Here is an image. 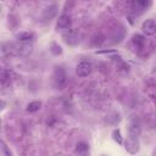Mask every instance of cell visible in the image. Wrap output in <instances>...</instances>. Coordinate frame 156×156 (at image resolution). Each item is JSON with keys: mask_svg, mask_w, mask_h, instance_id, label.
I'll return each instance as SVG.
<instances>
[{"mask_svg": "<svg viewBox=\"0 0 156 156\" xmlns=\"http://www.w3.org/2000/svg\"><path fill=\"white\" fill-rule=\"evenodd\" d=\"M66 80H67V76H66V72L63 69L62 66H57L55 67V71H54V74H52V84L56 89H62L66 84Z\"/></svg>", "mask_w": 156, "mask_h": 156, "instance_id": "cell-1", "label": "cell"}, {"mask_svg": "<svg viewBox=\"0 0 156 156\" xmlns=\"http://www.w3.org/2000/svg\"><path fill=\"white\" fill-rule=\"evenodd\" d=\"M124 149L127 152H129L130 155H135L139 149H140V144H139V139L138 136H133V135H128L126 143H124Z\"/></svg>", "mask_w": 156, "mask_h": 156, "instance_id": "cell-2", "label": "cell"}, {"mask_svg": "<svg viewBox=\"0 0 156 156\" xmlns=\"http://www.w3.org/2000/svg\"><path fill=\"white\" fill-rule=\"evenodd\" d=\"M91 69H93L91 62L83 60V61H80V62L77 65V67H76V73H77L78 77H87V76H89V74L91 73Z\"/></svg>", "mask_w": 156, "mask_h": 156, "instance_id": "cell-3", "label": "cell"}, {"mask_svg": "<svg viewBox=\"0 0 156 156\" xmlns=\"http://www.w3.org/2000/svg\"><path fill=\"white\" fill-rule=\"evenodd\" d=\"M141 30L144 34L146 35H154L155 32H156V23H155V20L152 18H147L141 24Z\"/></svg>", "mask_w": 156, "mask_h": 156, "instance_id": "cell-4", "label": "cell"}, {"mask_svg": "<svg viewBox=\"0 0 156 156\" xmlns=\"http://www.w3.org/2000/svg\"><path fill=\"white\" fill-rule=\"evenodd\" d=\"M71 24H72L71 17L67 13H62L58 17L57 22H56V28L57 29H69L71 28Z\"/></svg>", "mask_w": 156, "mask_h": 156, "instance_id": "cell-5", "label": "cell"}, {"mask_svg": "<svg viewBox=\"0 0 156 156\" xmlns=\"http://www.w3.org/2000/svg\"><path fill=\"white\" fill-rule=\"evenodd\" d=\"M149 5H150V1H144V0H136V1H133V2L130 4L132 10H133L136 15L141 13L143 11H145Z\"/></svg>", "mask_w": 156, "mask_h": 156, "instance_id": "cell-6", "label": "cell"}, {"mask_svg": "<svg viewBox=\"0 0 156 156\" xmlns=\"http://www.w3.org/2000/svg\"><path fill=\"white\" fill-rule=\"evenodd\" d=\"M63 38H65V41H66L68 45H76V44H78V41H79L78 34H77L76 32H68L67 34L63 35Z\"/></svg>", "mask_w": 156, "mask_h": 156, "instance_id": "cell-7", "label": "cell"}, {"mask_svg": "<svg viewBox=\"0 0 156 156\" xmlns=\"http://www.w3.org/2000/svg\"><path fill=\"white\" fill-rule=\"evenodd\" d=\"M56 10H57V6H56V5H50L49 7H46V9L44 10V12H43L44 18L50 21V20L56 15Z\"/></svg>", "mask_w": 156, "mask_h": 156, "instance_id": "cell-8", "label": "cell"}, {"mask_svg": "<svg viewBox=\"0 0 156 156\" xmlns=\"http://www.w3.org/2000/svg\"><path fill=\"white\" fill-rule=\"evenodd\" d=\"M16 38L20 41H30V40H33L34 34L32 32H21V33L16 34Z\"/></svg>", "mask_w": 156, "mask_h": 156, "instance_id": "cell-9", "label": "cell"}, {"mask_svg": "<svg viewBox=\"0 0 156 156\" xmlns=\"http://www.w3.org/2000/svg\"><path fill=\"white\" fill-rule=\"evenodd\" d=\"M41 105H43L41 101H38V100L32 101V102H29L27 105V111L28 112H37V111H39L41 108Z\"/></svg>", "mask_w": 156, "mask_h": 156, "instance_id": "cell-10", "label": "cell"}, {"mask_svg": "<svg viewBox=\"0 0 156 156\" xmlns=\"http://www.w3.org/2000/svg\"><path fill=\"white\" fill-rule=\"evenodd\" d=\"M133 43L138 46V48H143L145 44V38L140 34H134L133 35Z\"/></svg>", "mask_w": 156, "mask_h": 156, "instance_id": "cell-11", "label": "cell"}, {"mask_svg": "<svg viewBox=\"0 0 156 156\" xmlns=\"http://www.w3.org/2000/svg\"><path fill=\"white\" fill-rule=\"evenodd\" d=\"M112 139L117 143V144H123V138H122V134H121V130L119 129H113L112 130Z\"/></svg>", "mask_w": 156, "mask_h": 156, "instance_id": "cell-12", "label": "cell"}, {"mask_svg": "<svg viewBox=\"0 0 156 156\" xmlns=\"http://www.w3.org/2000/svg\"><path fill=\"white\" fill-rule=\"evenodd\" d=\"M50 51H51V54L58 56V55L62 54V48H61L57 43H51V45H50Z\"/></svg>", "mask_w": 156, "mask_h": 156, "instance_id": "cell-13", "label": "cell"}, {"mask_svg": "<svg viewBox=\"0 0 156 156\" xmlns=\"http://www.w3.org/2000/svg\"><path fill=\"white\" fill-rule=\"evenodd\" d=\"M128 133H129V135L138 136L139 133H140V128H139V126H136V124H130V127H129V129H128Z\"/></svg>", "mask_w": 156, "mask_h": 156, "instance_id": "cell-14", "label": "cell"}, {"mask_svg": "<svg viewBox=\"0 0 156 156\" xmlns=\"http://www.w3.org/2000/svg\"><path fill=\"white\" fill-rule=\"evenodd\" d=\"M88 149H89L88 144H85V143H79V144H77L76 152H77V154H83V152L88 151Z\"/></svg>", "mask_w": 156, "mask_h": 156, "instance_id": "cell-15", "label": "cell"}, {"mask_svg": "<svg viewBox=\"0 0 156 156\" xmlns=\"http://www.w3.org/2000/svg\"><path fill=\"white\" fill-rule=\"evenodd\" d=\"M0 144H1V149H2V151H4V154H5V156H12V154H11L10 149L7 147V145H6L4 141H0Z\"/></svg>", "mask_w": 156, "mask_h": 156, "instance_id": "cell-16", "label": "cell"}, {"mask_svg": "<svg viewBox=\"0 0 156 156\" xmlns=\"http://www.w3.org/2000/svg\"><path fill=\"white\" fill-rule=\"evenodd\" d=\"M117 52L116 50H100V51H96V54H115Z\"/></svg>", "mask_w": 156, "mask_h": 156, "instance_id": "cell-17", "label": "cell"}]
</instances>
